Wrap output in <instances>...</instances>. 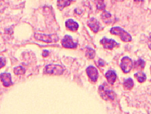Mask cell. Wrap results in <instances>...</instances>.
<instances>
[{"label":"cell","mask_w":151,"mask_h":114,"mask_svg":"<svg viewBox=\"0 0 151 114\" xmlns=\"http://www.w3.org/2000/svg\"><path fill=\"white\" fill-rule=\"evenodd\" d=\"M99 94L101 98L105 100H114L115 99L116 94L113 90L109 86L108 84L104 83L103 85L100 86L99 89Z\"/></svg>","instance_id":"6da1fadb"},{"label":"cell","mask_w":151,"mask_h":114,"mask_svg":"<svg viewBox=\"0 0 151 114\" xmlns=\"http://www.w3.org/2000/svg\"><path fill=\"white\" fill-rule=\"evenodd\" d=\"M110 32L113 34L119 35L121 37V38H122V41H131V39H132V37H131V36L129 34V33L126 32V31L125 30H124L122 28L119 27L111 28L110 30Z\"/></svg>","instance_id":"7a4b0ae2"},{"label":"cell","mask_w":151,"mask_h":114,"mask_svg":"<svg viewBox=\"0 0 151 114\" xmlns=\"http://www.w3.org/2000/svg\"><path fill=\"white\" fill-rule=\"evenodd\" d=\"M34 38L37 40L43 41L47 43H53V42L58 41L59 37L57 34H34Z\"/></svg>","instance_id":"3957f363"},{"label":"cell","mask_w":151,"mask_h":114,"mask_svg":"<svg viewBox=\"0 0 151 114\" xmlns=\"http://www.w3.org/2000/svg\"><path fill=\"white\" fill-rule=\"evenodd\" d=\"M64 67L60 65L50 64L45 66L44 72L45 73H49V74L54 75H61L64 72Z\"/></svg>","instance_id":"277c9868"},{"label":"cell","mask_w":151,"mask_h":114,"mask_svg":"<svg viewBox=\"0 0 151 114\" xmlns=\"http://www.w3.org/2000/svg\"><path fill=\"white\" fill-rule=\"evenodd\" d=\"M121 68L124 73H129L133 68V61L128 57H124L122 59Z\"/></svg>","instance_id":"5b68a950"},{"label":"cell","mask_w":151,"mask_h":114,"mask_svg":"<svg viewBox=\"0 0 151 114\" xmlns=\"http://www.w3.org/2000/svg\"><path fill=\"white\" fill-rule=\"evenodd\" d=\"M62 45L65 48L75 49L78 46V43L74 42L72 36H69V35H65L62 41Z\"/></svg>","instance_id":"8992f818"},{"label":"cell","mask_w":151,"mask_h":114,"mask_svg":"<svg viewBox=\"0 0 151 114\" xmlns=\"http://www.w3.org/2000/svg\"><path fill=\"white\" fill-rule=\"evenodd\" d=\"M100 43L101 44L104 46L105 49H112L114 47L119 46V44L117 43L116 41H115L113 39H109L106 37L103 38L100 41Z\"/></svg>","instance_id":"52a82bcc"},{"label":"cell","mask_w":151,"mask_h":114,"mask_svg":"<svg viewBox=\"0 0 151 114\" xmlns=\"http://www.w3.org/2000/svg\"><path fill=\"white\" fill-rule=\"evenodd\" d=\"M86 71H87V75H88V76L89 77V78H90L92 81H96V80H97L98 78V71L94 66H88L87 70H86Z\"/></svg>","instance_id":"ba28073f"},{"label":"cell","mask_w":151,"mask_h":114,"mask_svg":"<svg viewBox=\"0 0 151 114\" xmlns=\"http://www.w3.org/2000/svg\"><path fill=\"white\" fill-rule=\"evenodd\" d=\"M1 80L4 86H10L12 85V76L9 73H3L1 74Z\"/></svg>","instance_id":"9c48e42d"},{"label":"cell","mask_w":151,"mask_h":114,"mask_svg":"<svg viewBox=\"0 0 151 114\" xmlns=\"http://www.w3.org/2000/svg\"><path fill=\"white\" fill-rule=\"evenodd\" d=\"M88 25L94 33L98 32V31L99 30V24L96 19L91 18L89 19L88 22Z\"/></svg>","instance_id":"30bf717a"},{"label":"cell","mask_w":151,"mask_h":114,"mask_svg":"<svg viewBox=\"0 0 151 114\" xmlns=\"http://www.w3.org/2000/svg\"><path fill=\"white\" fill-rule=\"evenodd\" d=\"M65 25L67 28H68L70 30L73 31L78 30L79 27L78 23L75 22V21H74L73 19H68V20H67L65 22Z\"/></svg>","instance_id":"8fae6325"},{"label":"cell","mask_w":151,"mask_h":114,"mask_svg":"<svg viewBox=\"0 0 151 114\" xmlns=\"http://www.w3.org/2000/svg\"><path fill=\"white\" fill-rule=\"evenodd\" d=\"M106 78L108 80V82L111 85H113L114 84L116 79V74L115 71L109 70L106 73Z\"/></svg>","instance_id":"7c38bea8"},{"label":"cell","mask_w":151,"mask_h":114,"mask_svg":"<svg viewBox=\"0 0 151 114\" xmlns=\"http://www.w3.org/2000/svg\"><path fill=\"white\" fill-rule=\"evenodd\" d=\"M101 19L106 24H110L112 22V16L109 12L104 11L101 15Z\"/></svg>","instance_id":"4fadbf2b"},{"label":"cell","mask_w":151,"mask_h":114,"mask_svg":"<svg viewBox=\"0 0 151 114\" xmlns=\"http://www.w3.org/2000/svg\"><path fill=\"white\" fill-rule=\"evenodd\" d=\"M133 85H134V83H133V81L132 80V78H128V79H126L124 81V86L126 90H131V89L133 87Z\"/></svg>","instance_id":"5bb4252c"},{"label":"cell","mask_w":151,"mask_h":114,"mask_svg":"<svg viewBox=\"0 0 151 114\" xmlns=\"http://www.w3.org/2000/svg\"><path fill=\"white\" fill-rule=\"evenodd\" d=\"M135 77L137 78V80L140 82V83H143L146 80V75L143 72H138L134 75Z\"/></svg>","instance_id":"9a60e30c"},{"label":"cell","mask_w":151,"mask_h":114,"mask_svg":"<svg viewBox=\"0 0 151 114\" xmlns=\"http://www.w3.org/2000/svg\"><path fill=\"white\" fill-rule=\"evenodd\" d=\"M145 61L141 59H139L138 61L135 62V67H136V68H137V69H140V68L143 69V68H144V67H145Z\"/></svg>","instance_id":"2e32d148"},{"label":"cell","mask_w":151,"mask_h":114,"mask_svg":"<svg viewBox=\"0 0 151 114\" xmlns=\"http://www.w3.org/2000/svg\"><path fill=\"white\" fill-rule=\"evenodd\" d=\"M14 72L15 74L17 75H23L26 72L25 68L22 66H18V67H16L14 69Z\"/></svg>","instance_id":"e0dca14e"},{"label":"cell","mask_w":151,"mask_h":114,"mask_svg":"<svg viewBox=\"0 0 151 114\" xmlns=\"http://www.w3.org/2000/svg\"><path fill=\"white\" fill-rule=\"evenodd\" d=\"M86 56H87L89 59H94V57H95V52L92 49L87 48V52H86Z\"/></svg>","instance_id":"ac0fdd59"},{"label":"cell","mask_w":151,"mask_h":114,"mask_svg":"<svg viewBox=\"0 0 151 114\" xmlns=\"http://www.w3.org/2000/svg\"><path fill=\"white\" fill-rule=\"evenodd\" d=\"M71 2L72 1H58L57 4L60 9H62L64 8L65 7L68 6V5H69Z\"/></svg>","instance_id":"d6986e66"},{"label":"cell","mask_w":151,"mask_h":114,"mask_svg":"<svg viewBox=\"0 0 151 114\" xmlns=\"http://www.w3.org/2000/svg\"><path fill=\"white\" fill-rule=\"evenodd\" d=\"M97 8L100 10H104L105 8V4L104 3V1H97Z\"/></svg>","instance_id":"ffe728a7"},{"label":"cell","mask_w":151,"mask_h":114,"mask_svg":"<svg viewBox=\"0 0 151 114\" xmlns=\"http://www.w3.org/2000/svg\"><path fill=\"white\" fill-rule=\"evenodd\" d=\"M147 44H148L149 48H150V49H151V33L150 34V36H149L148 41H147Z\"/></svg>","instance_id":"44dd1931"},{"label":"cell","mask_w":151,"mask_h":114,"mask_svg":"<svg viewBox=\"0 0 151 114\" xmlns=\"http://www.w3.org/2000/svg\"><path fill=\"white\" fill-rule=\"evenodd\" d=\"M99 65L100 66H104L105 65V62L101 59H99Z\"/></svg>","instance_id":"7402d4cb"},{"label":"cell","mask_w":151,"mask_h":114,"mask_svg":"<svg viewBox=\"0 0 151 114\" xmlns=\"http://www.w3.org/2000/svg\"><path fill=\"white\" fill-rule=\"evenodd\" d=\"M48 55V51H43V57H47Z\"/></svg>","instance_id":"603a6c76"},{"label":"cell","mask_w":151,"mask_h":114,"mask_svg":"<svg viewBox=\"0 0 151 114\" xmlns=\"http://www.w3.org/2000/svg\"><path fill=\"white\" fill-rule=\"evenodd\" d=\"M1 63H2V64H1V67H3V66H4V58H3V57H1Z\"/></svg>","instance_id":"cb8c5ba5"},{"label":"cell","mask_w":151,"mask_h":114,"mask_svg":"<svg viewBox=\"0 0 151 114\" xmlns=\"http://www.w3.org/2000/svg\"><path fill=\"white\" fill-rule=\"evenodd\" d=\"M150 69H151V67H150Z\"/></svg>","instance_id":"d4e9b609"}]
</instances>
